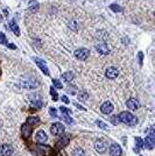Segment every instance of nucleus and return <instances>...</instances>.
<instances>
[{
    "mask_svg": "<svg viewBox=\"0 0 155 156\" xmlns=\"http://www.w3.org/2000/svg\"><path fill=\"white\" fill-rule=\"evenodd\" d=\"M56 156H67V154H65L63 150H58V152H57V154H56Z\"/></svg>",
    "mask_w": 155,
    "mask_h": 156,
    "instance_id": "f704fd0d",
    "label": "nucleus"
},
{
    "mask_svg": "<svg viewBox=\"0 0 155 156\" xmlns=\"http://www.w3.org/2000/svg\"><path fill=\"white\" fill-rule=\"evenodd\" d=\"M13 153V147L10 144L0 146V156H11Z\"/></svg>",
    "mask_w": 155,
    "mask_h": 156,
    "instance_id": "0eeeda50",
    "label": "nucleus"
},
{
    "mask_svg": "<svg viewBox=\"0 0 155 156\" xmlns=\"http://www.w3.org/2000/svg\"><path fill=\"white\" fill-rule=\"evenodd\" d=\"M50 94H51V98H53L54 101H57V100H58V94H57V92L55 91V87H54V86L50 87Z\"/></svg>",
    "mask_w": 155,
    "mask_h": 156,
    "instance_id": "5701e85b",
    "label": "nucleus"
},
{
    "mask_svg": "<svg viewBox=\"0 0 155 156\" xmlns=\"http://www.w3.org/2000/svg\"><path fill=\"white\" fill-rule=\"evenodd\" d=\"M39 2L37 1H32L30 4H29V7H28V11L30 13H36L37 11H39Z\"/></svg>",
    "mask_w": 155,
    "mask_h": 156,
    "instance_id": "a211bd4d",
    "label": "nucleus"
},
{
    "mask_svg": "<svg viewBox=\"0 0 155 156\" xmlns=\"http://www.w3.org/2000/svg\"><path fill=\"white\" fill-rule=\"evenodd\" d=\"M96 49L98 50V53L103 54V55H107L110 53V49H109L106 43H99V44L96 45Z\"/></svg>",
    "mask_w": 155,
    "mask_h": 156,
    "instance_id": "4468645a",
    "label": "nucleus"
},
{
    "mask_svg": "<svg viewBox=\"0 0 155 156\" xmlns=\"http://www.w3.org/2000/svg\"><path fill=\"white\" fill-rule=\"evenodd\" d=\"M42 101L39 99V100H35V101H33L32 103V107H34V108H41L42 107Z\"/></svg>",
    "mask_w": 155,
    "mask_h": 156,
    "instance_id": "b1692460",
    "label": "nucleus"
},
{
    "mask_svg": "<svg viewBox=\"0 0 155 156\" xmlns=\"http://www.w3.org/2000/svg\"><path fill=\"white\" fill-rule=\"evenodd\" d=\"M32 130H33V128H32V126L28 125V124L22 125V127H21V132H22V135H24L25 139H28L29 136H30Z\"/></svg>",
    "mask_w": 155,
    "mask_h": 156,
    "instance_id": "2eb2a0df",
    "label": "nucleus"
},
{
    "mask_svg": "<svg viewBox=\"0 0 155 156\" xmlns=\"http://www.w3.org/2000/svg\"><path fill=\"white\" fill-rule=\"evenodd\" d=\"M110 8L112 10L113 12H115V13H118V12H123V8H121L120 6H118V5H115V4H112V5L110 6Z\"/></svg>",
    "mask_w": 155,
    "mask_h": 156,
    "instance_id": "393cba45",
    "label": "nucleus"
},
{
    "mask_svg": "<svg viewBox=\"0 0 155 156\" xmlns=\"http://www.w3.org/2000/svg\"><path fill=\"white\" fill-rule=\"evenodd\" d=\"M142 57H143L142 53H139V62H140V64H142Z\"/></svg>",
    "mask_w": 155,
    "mask_h": 156,
    "instance_id": "e433bc0d",
    "label": "nucleus"
},
{
    "mask_svg": "<svg viewBox=\"0 0 155 156\" xmlns=\"http://www.w3.org/2000/svg\"><path fill=\"white\" fill-rule=\"evenodd\" d=\"M34 61H35V63L37 64V67L41 69V71H42L43 73H44L46 76H48V75H49V70H48V68H47L46 63L43 62L42 59H40V58H35Z\"/></svg>",
    "mask_w": 155,
    "mask_h": 156,
    "instance_id": "f8f14e48",
    "label": "nucleus"
},
{
    "mask_svg": "<svg viewBox=\"0 0 155 156\" xmlns=\"http://www.w3.org/2000/svg\"><path fill=\"white\" fill-rule=\"evenodd\" d=\"M49 113L51 114V116H54V118H56L57 116L56 110H55V108H50V110H49Z\"/></svg>",
    "mask_w": 155,
    "mask_h": 156,
    "instance_id": "473e14b6",
    "label": "nucleus"
},
{
    "mask_svg": "<svg viewBox=\"0 0 155 156\" xmlns=\"http://www.w3.org/2000/svg\"><path fill=\"white\" fill-rule=\"evenodd\" d=\"M107 147H109V144H107L106 140H104V139H99V140H97L96 143H95V148H96V150L98 152L99 154L106 153Z\"/></svg>",
    "mask_w": 155,
    "mask_h": 156,
    "instance_id": "20e7f679",
    "label": "nucleus"
},
{
    "mask_svg": "<svg viewBox=\"0 0 155 156\" xmlns=\"http://www.w3.org/2000/svg\"><path fill=\"white\" fill-rule=\"evenodd\" d=\"M121 153H123V150H121V147L119 144H115V143L111 144V147H110V155L121 156Z\"/></svg>",
    "mask_w": 155,
    "mask_h": 156,
    "instance_id": "1a4fd4ad",
    "label": "nucleus"
},
{
    "mask_svg": "<svg viewBox=\"0 0 155 156\" xmlns=\"http://www.w3.org/2000/svg\"><path fill=\"white\" fill-rule=\"evenodd\" d=\"M87 97H89V96H87V93H86L85 91H82V92L78 93V99L79 100H86Z\"/></svg>",
    "mask_w": 155,
    "mask_h": 156,
    "instance_id": "bb28decb",
    "label": "nucleus"
},
{
    "mask_svg": "<svg viewBox=\"0 0 155 156\" xmlns=\"http://www.w3.org/2000/svg\"><path fill=\"white\" fill-rule=\"evenodd\" d=\"M62 78L65 81V82H71L72 79H73V73L72 72H64L63 75H62Z\"/></svg>",
    "mask_w": 155,
    "mask_h": 156,
    "instance_id": "412c9836",
    "label": "nucleus"
},
{
    "mask_svg": "<svg viewBox=\"0 0 155 156\" xmlns=\"http://www.w3.org/2000/svg\"><path fill=\"white\" fill-rule=\"evenodd\" d=\"M10 28L13 30V33H14L16 36H19V35H20V29H19V26H18V23H16L15 19L11 20V22H10Z\"/></svg>",
    "mask_w": 155,
    "mask_h": 156,
    "instance_id": "dca6fc26",
    "label": "nucleus"
},
{
    "mask_svg": "<svg viewBox=\"0 0 155 156\" xmlns=\"http://www.w3.org/2000/svg\"><path fill=\"white\" fill-rule=\"evenodd\" d=\"M53 84H54V87H56V89H62V84L57 79H53Z\"/></svg>",
    "mask_w": 155,
    "mask_h": 156,
    "instance_id": "c756f323",
    "label": "nucleus"
},
{
    "mask_svg": "<svg viewBox=\"0 0 155 156\" xmlns=\"http://www.w3.org/2000/svg\"><path fill=\"white\" fill-rule=\"evenodd\" d=\"M119 121H121L123 124H126L128 126H135L138 124V119L129 112H121L118 116Z\"/></svg>",
    "mask_w": 155,
    "mask_h": 156,
    "instance_id": "f257e3e1",
    "label": "nucleus"
},
{
    "mask_svg": "<svg viewBox=\"0 0 155 156\" xmlns=\"http://www.w3.org/2000/svg\"><path fill=\"white\" fill-rule=\"evenodd\" d=\"M100 111L103 112L104 114H110L112 113L113 111V105L112 103H110V101H105L101 106H100Z\"/></svg>",
    "mask_w": 155,
    "mask_h": 156,
    "instance_id": "9d476101",
    "label": "nucleus"
},
{
    "mask_svg": "<svg viewBox=\"0 0 155 156\" xmlns=\"http://www.w3.org/2000/svg\"><path fill=\"white\" fill-rule=\"evenodd\" d=\"M143 147V140L140 138H135V152H139Z\"/></svg>",
    "mask_w": 155,
    "mask_h": 156,
    "instance_id": "aec40b11",
    "label": "nucleus"
},
{
    "mask_svg": "<svg viewBox=\"0 0 155 156\" xmlns=\"http://www.w3.org/2000/svg\"><path fill=\"white\" fill-rule=\"evenodd\" d=\"M35 140H36V142H37V143L43 144V143H46V141L48 140V136H47V134H46L43 130H39V132L36 133Z\"/></svg>",
    "mask_w": 155,
    "mask_h": 156,
    "instance_id": "9b49d317",
    "label": "nucleus"
},
{
    "mask_svg": "<svg viewBox=\"0 0 155 156\" xmlns=\"http://www.w3.org/2000/svg\"><path fill=\"white\" fill-rule=\"evenodd\" d=\"M68 143H69V138H67V136H63L61 140H58V141H57L56 146L58 147V148H63V147H65Z\"/></svg>",
    "mask_w": 155,
    "mask_h": 156,
    "instance_id": "6ab92c4d",
    "label": "nucleus"
},
{
    "mask_svg": "<svg viewBox=\"0 0 155 156\" xmlns=\"http://www.w3.org/2000/svg\"><path fill=\"white\" fill-rule=\"evenodd\" d=\"M64 125H62L61 122H55V124H53L51 125V127H50V132H51V134H54V135H61L63 132H64Z\"/></svg>",
    "mask_w": 155,
    "mask_h": 156,
    "instance_id": "423d86ee",
    "label": "nucleus"
},
{
    "mask_svg": "<svg viewBox=\"0 0 155 156\" xmlns=\"http://www.w3.org/2000/svg\"><path fill=\"white\" fill-rule=\"evenodd\" d=\"M126 105L131 111H135L139 107V101L135 99V98H129V99L127 100Z\"/></svg>",
    "mask_w": 155,
    "mask_h": 156,
    "instance_id": "ddd939ff",
    "label": "nucleus"
},
{
    "mask_svg": "<svg viewBox=\"0 0 155 156\" xmlns=\"http://www.w3.org/2000/svg\"><path fill=\"white\" fill-rule=\"evenodd\" d=\"M97 125H98L100 128H103V129H106V128H107V126H106L103 121H97Z\"/></svg>",
    "mask_w": 155,
    "mask_h": 156,
    "instance_id": "2f4dec72",
    "label": "nucleus"
},
{
    "mask_svg": "<svg viewBox=\"0 0 155 156\" xmlns=\"http://www.w3.org/2000/svg\"><path fill=\"white\" fill-rule=\"evenodd\" d=\"M155 146V134H154V128H151L149 134L147 135L146 140L143 141V147H146L147 149H153Z\"/></svg>",
    "mask_w": 155,
    "mask_h": 156,
    "instance_id": "7ed1b4c3",
    "label": "nucleus"
},
{
    "mask_svg": "<svg viewBox=\"0 0 155 156\" xmlns=\"http://www.w3.org/2000/svg\"><path fill=\"white\" fill-rule=\"evenodd\" d=\"M60 111H61V112H62L63 114H68V115H69V114H71V110L67 108V107H63V106L60 108Z\"/></svg>",
    "mask_w": 155,
    "mask_h": 156,
    "instance_id": "c85d7f7f",
    "label": "nucleus"
},
{
    "mask_svg": "<svg viewBox=\"0 0 155 156\" xmlns=\"http://www.w3.org/2000/svg\"><path fill=\"white\" fill-rule=\"evenodd\" d=\"M76 91H77V90H76V86H69V87H68V92L71 93V94H76Z\"/></svg>",
    "mask_w": 155,
    "mask_h": 156,
    "instance_id": "7c9ffc66",
    "label": "nucleus"
},
{
    "mask_svg": "<svg viewBox=\"0 0 155 156\" xmlns=\"http://www.w3.org/2000/svg\"><path fill=\"white\" fill-rule=\"evenodd\" d=\"M62 101L65 103V104H69V99H68L65 96H62Z\"/></svg>",
    "mask_w": 155,
    "mask_h": 156,
    "instance_id": "c9c22d12",
    "label": "nucleus"
},
{
    "mask_svg": "<svg viewBox=\"0 0 155 156\" xmlns=\"http://www.w3.org/2000/svg\"><path fill=\"white\" fill-rule=\"evenodd\" d=\"M89 56H90V51L86 48H79L75 51V57L79 61H85Z\"/></svg>",
    "mask_w": 155,
    "mask_h": 156,
    "instance_id": "39448f33",
    "label": "nucleus"
},
{
    "mask_svg": "<svg viewBox=\"0 0 155 156\" xmlns=\"http://www.w3.org/2000/svg\"><path fill=\"white\" fill-rule=\"evenodd\" d=\"M72 156H85V153L82 148H76L72 152Z\"/></svg>",
    "mask_w": 155,
    "mask_h": 156,
    "instance_id": "4be33fe9",
    "label": "nucleus"
},
{
    "mask_svg": "<svg viewBox=\"0 0 155 156\" xmlns=\"http://www.w3.org/2000/svg\"><path fill=\"white\" fill-rule=\"evenodd\" d=\"M0 20H1V16H0Z\"/></svg>",
    "mask_w": 155,
    "mask_h": 156,
    "instance_id": "ea45409f",
    "label": "nucleus"
},
{
    "mask_svg": "<svg viewBox=\"0 0 155 156\" xmlns=\"http://www.w3.org/2000/svg\"><path fill=\"white\" fill-rule=\"evenodd\" d=\"M27 124L30 125L32 127L33 126H37L40 124V119L37 116H29V118H27Z\"/></svg>",
    "mask_w": 155,
    "mask_h": 156,
    "instance_id": "f3484780",
    "label": "nucleus"
},
{
    "mask_svg": "<svg viewBox=\"0 0 155 156\" xmlns=\"http://www.w3.org/2000/svg\"><path fill=\"white\" fill-rule=\"evenodd\" d=\"M39 85V82L33 77H24L20 79V86L24 89H35Z\"/></svg>",
    "mask_w": 155,
    "mask_h": 156,
    "instance_id": "f03ea898",
    "label": "nucleus"
},
{
    "mask_svg": "<svg viewBox=\"0 0 155 156\" xmlns=\"http://www.w3.org/2000/svg\"><path fill=\"white\" fill-rule=\"evenodd\" d=\"M8 47H10V48H12V49H16V47H15L14 44H8Z\"/></svg>",
    "mask_w": 155,
    "mask_h": 156,
    "instance_id": "4c0bfd02",
    "label": "nucleus"
},
{
    "mask_svg": "<svg viewBox=\"0 0 155 156\" xmlns=\"http://www.w3.org/2000/svg\"><path fill=\"white\" fill-rule=\"evenodd\" d=\"M69 27L70 28H72L73 30H76V27H77V22H75V21H72V23H69Z\"/></svg>",
    "mask_w": 155,
    "mask_h": 156,
    "instance_id": "72a5a7b5",
    "label": "nucleus"
},
{
    "mask_svg": "<svg viewBox=\"0 0 155 156\" xmlns=\"http://www.w3.org/2000/svg\"><path fill=\"white\" fill-rule=\"evenodd\" d=\"M118 75H119V71H118L117 68H114V67H110V68H107L106 71H105V76H106L109 79H114V78H117Z\"/></svg>",
    "mask_w": 155,
    "mask_h": 156,
    "instance_id": "6e6552de",
    "label": "nucleus"
},
{
    "mask_svg": "<svg viewBox=\"0 0 155 156\" xmlns=\"http://www.w3.org/2000/svg\"><path fill=\"white\" fill-rule=\"evenodd\" d=\"M0 44H7V39L2 33H0Z\"/></svg>",
    "mask_w": 155,
    "mask_h": 156,
    "instance_id": "cd10ccee",
    "label": "nucleus"
},
{
    "mask_svg": "<svg viewBox=\"0 0 155 156\" xmlns=\"http://www.w3.org/2000/svg\"><path fill=\"white\" fill-rule=\"evenodd\" d=\"M75 106H77V107H78V108H81V110H84V107H82V106H79L78 104H75Z\"/></svg>",
    "mask_w": 155,
    "mask_h": 156,
    "instance_id": "58836bf2",
    "label": "nucleus"
},
{
    "mask_svg": "<svg viewBox=\"0 0 155 156\" xmlns=\"http://www.w3.org/2000/svg\"><path fill=\"white\" fill-rule=\"evenodd\" d=\"M62 119H63V120H64V121H65L67 124H69V125H71V124L73 122V120L71 119V118L69 116V115H68V114H63V115H62Z\"/></svg>",
    "mask_w": 155,
    "mask_h": 156,
    "instance_id": "a878e982",
    "label": "nucleus"
}]
</instances>
